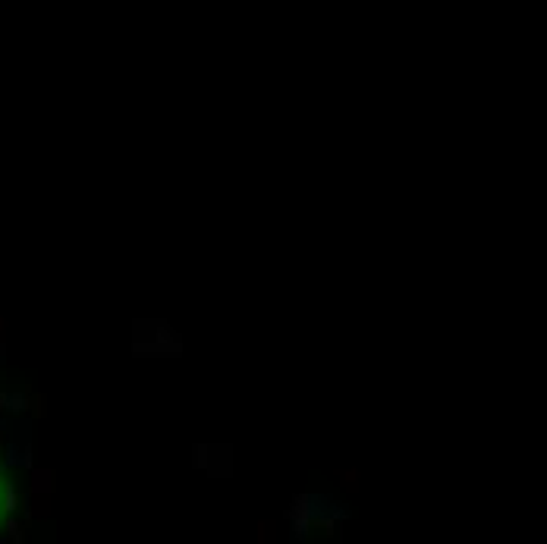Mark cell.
Wrapping results in <instances>:
<instances>
[{
	"label": "cell",
	"instance_id": "6da1fadb",
	"mask_svg": "<svg viewBox=\"0 0 547 544\" xmlns=\"http://www.w3.org/2000/svg\"><path fill=\"white\" fill-rule=\"evenodd\" d=\"M6 409H13V412H22V409H25V396H6Z\"/></svg>",
	"mask_w": 547,
	"mask_h": 544
},
{
	"label": "cell",
	"instance_id": "7a4b0ae2",
	"mask_svg": "<svg viewBox=\"0 0 547 544\" xmlns=\"http://www.w3.org/2000/svg\"><path fill=\"white\" fill-rule=\"evenodd\" d=\"M3 507H6V510H16V494H13V488H6V494H3Z\"/></svg>",
	"mask_w": 547,
	"mask_h": 544
},
{
	"label": "cell",
	"instance_id": "3957f363",
	"mask_svg": "<svg viewBox=\"0 0 547 544\" xmlns=\"http://www.w3.org/2000/svg\"><path fill=\"white\" fill-rule=\"evenodd\" d=\"M3 428H6V422H0V431H3Z\"/></svg>",
	"mask_w": 547,
	"mask_h": 544
}]
</instances>
